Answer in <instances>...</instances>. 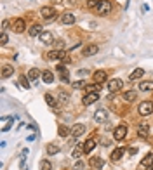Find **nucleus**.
<instances>
[{"mask_svg":"<svg viewBox=\"0 0 153 170\" xmlns=\"http://www.w3.org/2000/svg\"><path fill=\"white\" fill-rule=\"evenodd\" d=\"M153 113V102L151 101H143L139 104V115L141 116H148V115Z\"/></svg>","mask_w":153,"mask_h":170,"instance_id":"1","label":"nucleus"},{"mask_svg":"<svg viewBox=\"0 0 153 170\" xmlns=\"http://www.w3.org/2000/svg\"><path fill=\"white\" fill-rule=\"evenodd\" d=\"M122 87H124V82L118 80V78H113V80H110V83H108V90H110V94H113V92H118Z\"/></svg>","mask_w":153,"mask_h":170,"instance_id":"2","label":"nucleus"},{"mask_svg":"<svg viewBox=\"0 0 153 170\" xmlns=\"http://www.w3.org/2000/svg\"><path fill=\"white\" fill-rule=\"evenodd\" d=\"M97 50H99V47H97L96 43H89V45H85V47L82 49V56L83 57L94 56V54H97Z\"/></svg>","mask_w":153,"mask_h":170,"instance_id":"3","label":"nucleus"},{"mask_svg":"<svg viewBox=\"0 0 153 170\" xmlns=\"http://www.w3.org/2000/svg\"><path fill=\"white\" fill-rule=\"evenodd\" d=\"M125 135H127V125H125V123H122V125H118V127L115 128V132H113V137H115L117 141H122Z\"/></svg>","mask_w":153,"mask_h":170,"instance_id":"4","label":"nucleus"},{"mask_svg":"<svg viewBox=\"0 0 153 170\" xmlns=\"http://www.w3.org/2000/svg\"><path fill=\"white\" fill-rule=\"evenodd\" d=\"M40 16L45 19V21H50L52 17L56 16V11L52 7H49V5H45V7H42L40 9Z\"/></svg>","mask_w":153,"mask_h":170,"instance_id":"5","label":"nucleus"},{"mask_svg":"<svg viewBox=\"0 0 153 170\" xmlns=\"http://www.w3.org/2000/svg\"><path fill=\"white\" fill-rule=\"evenodd\" d=\"M96 11H97V14H99V16L110 14V11H111V2H110V0H104V2L96 9Z\"/></svg>","mask_w":153,"mask_h":170,"instance_id":"6","label":"nucleus"},{"mask_svg":"<svg viewBox=\"0 0 153 170\" xmlns=\"http://www.w3.org/2000/svg\"><path fill=\"white\" fill-rule=\"evenodd\" d=\"M12 30L16 31V33H23V31L26 30V23H24V19H23V17H18V19L14 21V24H12Z\"/></svg>","mask_w":153,"mask_h":170,"instance_id":"7","label":"nucleus"},{"mask_svg":"<svg viewBox=\"0 0 153 170\" xmlns=\"http://www.w3.org/2000/svg\"><path fill=\"white\" fill-rule=\"evenodd\" d=\"M106 78H108V73L103 70L96 71L94 75H92V80H94V83H103V82H106Z\"/></svg>","mask_w":153,"mask_h":170,"instance_id":"8","label":"nucleus"},{"mask_svg":"<svg viewBox=\"0 0 153 170\" xmlns=\"http://www.w3.org/2000/svg\"><path fill=\"white\" fill-rule=\"evenodd\" d=\"M59 21H61L63 24H73V23H75V14H73V12H63L61 17H59Z\"/></svg>","mask_w":153,"mask_h":170,"instance_id":"9","label":"nucleus"},{"mask_svg":"<svg viewBox=\"0 0 153 170\" xmlns=\"http://www.w3.org/2000/svg\"><path fill=\"white\" fill-rule=\"evenodd\" d=\"M82 134H85V125L83 123H75L71 127V135L73 137H80Z\"/></svg>","mask_w":153,"mask_h":170,"instance_id":"10","label":"nucleus"},{"mask_svg":"<svg viewBox=\"0 0 153 170\" xmlns=\"http://www.w3.org/2000/svg\"><path fill=\"white\" fill-rule=\"evenodd\" d=\"M64 57H66V52H63V50H50V52H47V59H50V61L64 59Z\"/></svg>","mask_w":153,"mask_h":170,"instance_id":"11","label":"nucleus"},{"mask_svg":"<svg viewBox=\"0 0 153 170\" xmlns=\"http://www.w3.org/2000/svg\"><path fill=\"white\" fill-rule=\"evenodd\" d=\"M148 132H150V125L148 123H139L138 125V135L139 137H148Z\"/></svg>","mask_w":153,"mask_h":170,"instance_id":"12","label":"nucleus"},{"mask_svg":"<svg viewBox=\"0 0 153 170\" xmlns=\"http://www.w3.org/2000/svg\"><path fill=\"white\" fill-rule=\"evenodd\" d=\"M97 99H99V96H97V94H85V97L82 99V102L85 104V106H90V104H94Z\"/></svg>","mask_w":153,"mask_h":170,"instance_id":"13","label":"nucleus"},{"mask_svg":"<svg viewBox=\"0 0 153 170\" xmlns=\"http://www.w3.org/2000/svg\"><path fill=\"white\" fill-rule=\"evenodd\" d=\"M38 38H40L42 43H54V36H52V33H50V31H47V30H45V31L38 36Z\"/></svg>","mask_w":153,"mask_h":170,"instance_id":"14","label":"nucleus"},{"mask_svg":"<svg viewBox=\"0 0 153 170\" xmlns=\"http://www.w3.org/2000/svg\"><path fill=\"white\" fill-rule=\"evenodd\" d=\"M45 102H47L50 108H54V111H57V97H54L52 94H45Z\"/></svg>","mask_w":153,"mask_h":170,"instance_id":"15","label":"nucleus"},{"mask_svg":"<svg viewBox=\"0 0 153 170\" xmlns=\"http://www.w3.org/2000/svg\"><path fill=\"white\" fill-rule=\"evenodd\" d=\"M94 120L96 121H106L108 120V113H106V109H97L96 113H94Z\"/></svg>","mask_w":153,"mask_h":170,"instance_id":"16","label":"nucleus"},{"mask_svg":"<svg viewBox=\"0 0 153 170\" xmlns=\"http://www.w3.org/2000/svg\"><path fill=\"white\" fill-rule=\"evenodd\" d=\"M90 167L92 168H96V170H99V168H103V165H104V162L101 160V158H97V156H94V158H90Z\"/></svg>","mask_w":153,"mask_h":170,"instance_id":"17","label":"nucleus"},{"mask_svg":"<svg viewBox=\"0 0 153 170\" xmlns=\"http://www.w3.org/2000/svg\"><path fill=\"white\" fill-rule=\"evenodd\" d=\"M139 90H143V92H150V90H153V82L151 80L141 82V83H139Z\"/></svg>","mask_w":153,"mask_h":170,"instance_id":"18","label":"nucleus"},{"mask_svg":"<svg viewBox=\"0 0 153 170\" xmlns=\"http://www.w3.org/2000/svg\"><path fill=\"white\" fill-rule=\"evenodd\" d=\"M94 148H96V139H87V141L83 142V151L85 153H90Z\"/></svg>","mask_w":153,"mask_h":170,"instance_id":"19","label":"nucleus"},{"mask_svg":"<svg viewBox=\"0 0 153 170\" xmlns=\"http://www.w3.org/2000/svg\"><path fill=\"white\" fill-rule=\"evenodd\" d=\"M42 80L45 82V83H52L54 82V73L52 71H42Z\"/></svg>","mask_w":153,"mask_h":170,"instance_id":"20","label":"nucleus"},{"mask_svg":"<svg viewBox=\"0 0 153 170\" xmlns=\"http://www.w3.org/2000/svg\"><path fill=\"white\" fill-rule=\"evenodd\" d=\"M44 33V28H42L40 24H33L31 28H30V35L31 36H40Z\"/></svg>","mask_w":153,"mask_h":170,"instance_id":"21","label":"nucleus"},{"mask_svg":"<svg viewBox=\"0 0 153 170\" xmlns=\"http://www.w3.org/2000/svg\"><path fill=\"white\" fill-rule=\"evenodd\" d=\"M124 99L127 102H132V101L138 99V92L136 90H127V92H124Z\"/></svg>","mask_w":153,"mask_h":170,"instance_id":"22","label":"nucleus"},{"mask_svg":"<svg viewBox=\"0 0 153 170\" xmlns=\"http://www.w3.org/2000/svg\"><path fill=\"white\" fill-rule=\"evenodd\" d=\"M85 90H87V94H99V90H101V85H99V83L85 85Z\"/></svg>","mask_w":153,"mask_h":170,"instance_id":"23","label":"nucleus"},{"mask_svg":"<svg viewBox=\"0 0 153 170\" xmlns=\"http://www.w3.org/2000/svg\"><path fill=\"white\" fill-rule=\"evenodd\" d=\"M145 75V70H141V68H136V70L132 71L131 75H129V80H139V78Z\"/></svg>","mask_w":153,"mask_h":170,"instance_id":"24","label":"nucleus"},{"mask_svg":"<svg viewBox=\"0 0 153 170\" xmlns=\"http://www.w3.org/2000/svg\"><path fill=\"white\" fill-rule=\"evenodd\" d=\"M14 75V68L12 66H4V68H2V78H9V77H12Z\"/></svg>","mask_w":153,"mask_h":170,"instance_id":"25","label":"nucleus"},{"mask_svg":"<svg viewBox=\"0 0 153 170\" xmlns=\"http://www.w3.org/2000/svg\"><path fill=\"white\" fill-rule=\"evenodd\" d=\"M57 71H59V75H61V80L64 82V83H66V82L70 80V75L66 73V68H64V66L61 64V66H57Z\"/></svg>","mask_w":153,"mask_h":170,"instance_id":"26","label":"nucleus"},{"mask_svg":"<svg viewBox=\"0 0 153 170\" xmlns=\"http://www.w3.org/2000/svg\"><path fill=\"white\" fill-rule=\"evenodd\" d=\"M141 165H143V167H150V165H153V153H148V155L141 160Z\"/></svg>","mask_w":153,"mask_h":170,"instance_id":"27","label":"nucleus"},{"mask_svg":"<svg viewBox=\"0 0 153 170\" xmlns=\"http://www.w3.org/2000/svg\"><path fill=\"white\" fill-rule=\"evenodd\" d=\"M122 155H124V149H122V148L115 149V151L111 153V160H113V162H118V160L122 158Z\"/></svg>","mask_w":153,"mask_h":170,"instance_id":"28","label":"nucleus"},{"mask_svg":"<svg viewBox=\"0 0 153 170\" xmlns=\"http://www.w3.org/2000/svg\"><path fill=\"white\" fill-rule=\"evenodd\" d=\"M57 134L61 135V137H68V134H71V130H70L68 127H64V125H59V128H57Z\"/></svg>","mask_w":153,"mask_h":170,"instance_id":"29","label":"nucleus"},{"mask_svg":"<svg viewBox=\"0 0 153 170\" xmlns=\"http://www.w3.org/2000/svg\"><path fill=\"white\" fill-rule=\"evenodd\" d=\"M57 99L61 101L63 104H66V102L70 101V96H68L66 92H64V90H59V92H57Z\"/></svg>","mask_w":153,"mask_h":170,"instance_id":"30","label":"nucleus"},{"mask_svg":"<svg viewBox=\"0 0 153 170\" xmlns=\"http://www.w3.org/2000/svg\"><path fill=\"white\" fill-rule=\"evenodd\" d=\"M38 77H40V71L37 70V68H31V70L28 71V78L30 80H37Z\"/></svg>","mask_w":153,"mask_h":170,"instance_id":"31","label":"nucleus"},{"mask_svg":"<svg viewBox=\"0 0 153 170\" xmlns=\"http://www.w3.org/2000/svg\"><path fill=\"white\" fill-rule=\"evenodd\" d=\"M104 0H87V7L89 9H94V7H99V5H101V4H103Z\"/></svg>","mask_w":153,"mask_h":170,"instance_id":"32","label":"nucleus"},{"mask_svg":"<svg viewBox=\"0 0 153 170\" xmlns=\"http://www.w3.org/2000/svg\"><path fill=\"white\" fill-rule=\"evenodd\" d=\"M57 153H59V146L47 144V155H57Z\"/></svg>","mask_w":153,"mask_h":170,"instance_id":"33","label":"nucleus"},{"mask_svg":"<svg viewBox=\"0 0 153 170\" xmlns=\"http://www.w3.org/2000/svg\"><path fill=\"white\" fill-rule=\"evenodd\" d=\"M82 153H85V151H83V148H82V146H76V148L73 149L71 156H73V158H80V156H82Z\"/></svg>","mask_w":153,"mask_h":170,"instance_id":"34","label":"nucleus"},{"mask_svg":"<svg viewBox=\"0 0 153 170\" xmlns=\"http://www.w3.org/2000/svg\"><path fill=\"white\" fill-rule=\"evenodd\" d=\"M40 170H52V165L47 160H42L40 162Z\"/></svg>","mask_w":153,"mask_h":170,"instance_id":"35","label":"nucleus"},{"mask_svg":"<svg viewBox=\"0 0 153 170\" xmlns=\"http://www.w3.org/2000/svg\"><path fill=\"white\" fill-rule=\"evenodd\" d=\"M21 87H23V89H30V80H28L26 77H21Z\"/></svg>","mask_w":153,"mask_h":170,"instance_id":"36","label":"nucleus"},{"mask_svg":"<svg viewBox=\"0 0 153 170\" xmlns=\"http://www.w3.org/2000/svg\"><path fill=\"white\" fill-rule=\"evenodd\" d=\"M73 87H75V89H82V87L85 89V82H83V80H82V82H80V80H76V82H73Z\"/></svg>","mask_w":153,"mask_h":170,"instance_id":"37","label":"nucleus"},{"mask_svg":"<svg viewBox=\"0 0 153 170\" xmlns=\"http://www.w3.org/2000/svg\"><path fill=\"white\" fill-rule=\"evenodd\" d=\"M0 42H2V45H5V43L9 42V36L5 35V31H2V36H0Z\"/></svg>","mask_w":153,"mask_h":170,"instance_id":"38","label":"nucleus"},{"mask_svg":"<svg viewBox=\"0 0 153 170\" xmlns=\"http://www.w3.org/2000/svg\"><path fill=\"white\" fill-rule=\"evenodd\" d=\"M83 167H85V165H83V162H76L73 168H75V170H83Z\"/></svg>","mask_w":153,"mask_h":170,"instance_id":"39","label":"nucleus"},{"mask_svg":"<svg viewBox=\"0 0 153 170\" xmlns=\"http://www.w3.org/2000/svg\"><path fill=\"white\" fill-rule=\"evenodd\" d=\"M7 26H9V21H2V31L7 30Z\"/></svg>","mask_w":153,"mask_h":170,"instance_id":"40","label":"nucleus"},{"mask_svg":"<svg viewBox=\"0 0 153 170\" xmlns=\"http://www.w3.org/2000/svg\"><path fill=\"white\" fill-rule=\"evenodd\" d=\"M56 47H63V42H61V40H56Z\"/></svg>","mask_w":153,"mask_h":170,"instance_id":"41","label":"nucleus"},{"mask_svg":"<svg viewBox=\"0 0 153 170\" xmlns=\"http://www.w3.org/2000/svg\"><path fill=\"white\" fill-rule=\"evenodd\" d=\"M145 170H153V165H150V167H146Z\"/></svg>","mask_w":153,"mask_h":170,"instance_id":"42","label":"nucleus"}]
</instances>
